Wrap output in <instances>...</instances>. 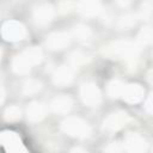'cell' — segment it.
Here are the masks:
<instances>
[{"mask_svg":"<svg viewBox=\"0 0 153 153\" xmlns=\"http://www.w3.org/2000/svg\"><path fill=\"white\" fill-rule=\"evenodd\" d=\"M54 17V10L50 5L44 4L39 5L33 11V19L38 25H45L48 24Z\"/></svg>","mask_w":153,"mask_h":153,"instance_id":"cell-9","label":"cell"},{"mask_svg":"<svg viewBox=\"0 0 153 153\" xmlns=\"http://www.w3.org/2000/svg\"><path fill=\"white\" fill-rule=\"evenodd\" d=\"M78 10L85 17H93L102 12V5L98 1H81L78 5Z\"/></svg>","mask_w":153,"mask_h":153,"instance_id":"cell-13","label":"cell"},{"mask_svg":"<svg viewBox=\"0 0 153 153\" xmlns=\"http://www.w3.org/2000/svg\"><path fill=\"white\" fill-rule=\"evenodd\" d=\"M137 42L140 44H149L153 42V27L152 26H145L140 30L137 35Z\"/></svg>","mask_w":153,"mask_h":153,"instance_id":"cell-19","label":"cell"},{"mask_svg":"<svg viewBox=\"0 0 153 153\" xmlns=\"http://www.w3.org/2000/svg\"><path fill=\"white\" fill-rule=\"evenodd\" d=\"M153 12V5L151 2H145L141 7V17L142 18H147L151 16V13Z\"/></svg>","mask_w":153,"mask_h":153,"instance_id":"cell-23","label":"cell"},{"mask_svg":"<svg viewBox=\"0 0 153 153\" xmlns=\"http://www.w3.org/2000/svg\"><path fill=\"white\" fill-rule=\"evenodd\" d=\"M124 147L128 153H145L147 142L140 134L129 133L124 139Z\"/></svg>","mask_w":153,"mask_h":153,"instance_id":"cell-5","label":"cell"},{"mask_svg":"<svg viewBox=\"0 0 153 153\" xmlns=\"http://www.w3.org/2000/svg\"><path fill=\"white\" fill-rule=\"evenodd\" d=\"M1 35L6 41L17 42V41L25 38L26 30L22 23L16 22V20H8L2 25Z\"/></svg>","mask_w":153,"mask_h":153,"instance_id":"cell-3","label":"cell"},{"mask_svg":"<svg viewBox=\"0 0 153 153\" xmlns=\"http://www.w3.org/2000/svg\"><path fill=\"white\" fill-rule=\"evenodd\" d=\"M20 55L23 56V59H24L31 67H32L33 65L39 63V62L42 61V56H43L41 49L37 48V47L27 48V49H25Z\"/></svg>","mask_w":153,"mask_h":153,"instance_id":"cell-14","label":"cell"},{"mask_svg":"<svg viewBox=\"0 0 153 153\" xmlns=\"http://www.w3.org/2000/svg\"><path fill=\"white\" fill-rule=\"evenodd\" d=\"M124 84L120 80H111L108 85V94L111 98H118L122 97L123 91H124Z\"/></svg>","mask_w":153,"mask_h":153,"instance_id":"cell-17","label":"cell"},{"mask_svg":"<svg viewBox=\"0 0 153 153\" xmlns=\"http://www.w3.org/2000/svg\"><path fill=\"white\" fill-rule=\"evenodd\" d=\"M147 79H148V81H149L151 84H153V69H151V71L148 72V74H147Z\"/></svg>","mask_w":153,"mask_h":153,"instance_id":"cell-27","label":"cell"},{"mask_svg":"<svg viewBox=\"0 0 153 153\" xmlns=\"http://www.w3.org/2000/svg\"><path fill=\"white\" fill-rule=\"evenodd\" d=\"M61 129L69 136L79 137V139L88 137L91 134L90 126L85 121H82L78 117H68L65 121H62Z\"/></svg>","mask_w":153,"mask_h":153,"instance_id":"cell-2","label":"cell"},{"mask_svg":"<svg viewBox=\"0 0 153 153\" xmlns=\"http://www.w3.org/2000/svg\"><path fill=\"white\" fill-rule=\"evenodd\" d=\"M12 68H13V71H14L16 73H18V74H26V73L30 72L31 66H30V65L23 59V56L19 54V55H17V56L13 59V61H12Z\"/></svg>","mask_w":153,"mask_h":153,"instance_id":"cell-15","label":"cell"},{"mask_svg":"<svg viewBox=\"0 0 153 153\" xmlns=\"http://www.w3.org/2000/svg\"><path fill=\"white\" fill-rule=\"evenodd\" d=\"M69 153H86L84 149H81V148H74V149H72Z\"/></svg>","mask_w":153,"mask_h":153,"instance_id":"cell-28","label":"cell"},{"mask_svg":"<svg viewBox=\"0 0 153 153\" xmlns=\"http://www.w3.org/2000/svg\"><path fill=\"white\" fill-rule=\"evenodd\" d=\"M80 97L87 106H97L100 102V91L93 82H85L80 87Z\"/></svg>","mask_w":153,"mask_h":153,"instance_id":"cell-4","label":"cell"},{"mask_svg":"<svg viewBox=\"0 0 153 153\" xmlns=\"http://www.w3.org/2000/svg\"><path fill=\"white\" fill-rule=\"evenodd\" d=\"M87 61H88V56L81 51H73L68 59V62L72 67H79L81 65H85Z\"/></svg>","mask_w":153,"mask_h":153,"instance_id":"cell-18","label":"cell"},{"mask_svg":"<svg viewBox=\"0 0 153 153\" xmlns=\"http://www.w3.org/2000/svg\"><path fill=\"white\" fill-rule=\"evenodd\" d=\"M105 153H121V151H120L118 145L114 142V143H110V145L106 147Z\"/></svg>","mask_w":153,"mask_h":153,"instance_id":"cell-26","label":"cell"},{"mask_svg":"<svg viewBox=\"0 0 153 153\" xmlns=\"http://www.w3.org/2000/svg\"><path fill=\"white\" fill-rule=\"evenodd\" d=\"M145 94V91L142 88L141 85L139 84H128L124 86V91L122 94V98L128 102V103H139L140 100H142Z\"/></svg>","mask_w":153,"mask_h":153,"instance_id":"cell-8","label":"cell"},{"mask_svg":"<svg viewBox=\"0 0 153 153\" xmlns=\"http://www.w3.org/2000/svg\"><path fill=\"white\" fill-rule=\"evenodd\" d=\"M71 42L69 35L67 32H54L47 38V47L50 50H62Z\"/></svg>","mask_w":153,"mask_h":153,"instance_id":"cell-7","label":"cell"},{"mask_svg":"<svg viewBox=\"0 0 153 153\" xmlns=\"http://www.w3.org/2000/svg\"><path fill=\"white\" fill-rule=\"evenodd\" d=\"M145 109H146L149 114H153V93H151V94L148 96V98L146 99Z\"/></svg>","mask_w":153,"mask_h":153,"instance_id":"cell-25","label":"cell"},{"mask_svg":"<svg viewBox=\"0 0 153 153\" xmlns=\"http://www.w3.org/2000/svg\"><path fill=\"white\" fill-rule=\"evenodd\" d=\"M136 22H137V16H135V14H124L118 19L117 25L121 29H130L131 26H134L136 24Z\"/></svg>","mask_w":153,"mask_h":153,"instance_id":"cell-20","label":"cell"},{"mask_svg":"<svg viewBox=\"0 0 153 153\" xmlns=\"http://www.w3.org/2000/svg\"><path fill=\"white\" fill-rule=\"evenodd\" d=\"M128 121H129V116H128L127 112L117 111V112H114V114L109 115L104 120V127L108 130L115 131V130H118V129L123 128L128 123Z\"/></svg>","mask_w":153,"mask_h":153,"instance_id":"cell-6","label":"cell"},{"mask_svg":"<svg viewBox=\"0 0 153 153\" xmlns=\"http://www.w3.org/2000/svg\"><path fill=\"white\" fill-rule=\"evenodd\" d=\"M39 90H41V82L37 81V80H33V79H30V80L25 81L24 85H23V93L26 94V96L33 94V93L38 92Z\"/></svg>","mask_w":153,"mask_h":153,"instance_id":"cell-21","label":"cell"},{"mask_svg":"<svg viewBox=\"0 0 153 153\" xmlns=\"http://www.w3.org/2000/svg\"><path fill=\"white\" fill-rule=\"evenodd\" d=\"M102 53L108 59L115 60H127L129 62H134L139 54V47L136 43L127 39H120L115 42H110L104 45Z\"/></svg>","mask_w":153,"mask_h":153,"instance_id":"cell-1","label":"cell"},{"mask_svg":"<svg viewBox=\"0 0 153 153\" xmlns=\"http://www.w3.org/2000/svg\"><path fill=\"white\" fill-rule=\"evenodd\" d=\"M47 114V108L44 104L38 103V102H32L31 104H29L27 109H26V116L27 120L31 122H37L41 121L42 118H44Z\"/></svg>","mask_w":153,"mask_h":153,"instance_id":"cell-11","label":"cell"},{"mask_svg":"<svg viewBox=\"0 0 153 153\" xmlns=\"http://www.w3.org/2000/svg\"><path fill=\"white\" fill-rule=\"evenodd\" d=\"M72 106H73V102L67 96H59L54 98L50 104L51 110L57 114H67L72 109Z\"/></svg>","mask_w":153,"mask_h":153,"instance_id":"cell-12","label":"cell"},{"mask_svg":"<svg viewBox=\"0 0 153 153\" xmlns=\"http://www.w3.org/2000/svg\"><path fill=\"white\" fill-rule=\"evenodd\" d=\"M20 114H22L20 112V109L18 106H16V105H12V106H10V108L6 109V111H5V118L7 121H16V120L20 118Z\"/></svg>","mask_w":153,"mask_h":153,"instance_id":"cell-22","label":"cell"},{"mask_svg":"<svg viewBox=\"0 0 153 153\" xmlns=\"http://www.w3.org/2000/svg\"><path fill=\"white\" fill-rule=\"evenodd\" d=\"M73 35H74V37L78 41L85 42V41H88L92 37V31H91V29L88 26L82 25V24H79V25H75L74 26Z\"/></svg>","mask_w":153,"mask_h":153,"instance_id":"cell-16","label":"cell"},{"mask_svg":"<svg viewBox=\"0 0 153 153\" xmlns=\"http://www.w3.org/2000/svg\"><path fill=\"white\" fill-rule=\"evenodd\" d=\"M73 80V71L71 69V67L67 66H61L59 67L54 74H53V81L55 85L57 86H67L72 82Z\"/></svg>","mask_w":153,"mask_h":153,"instance_id":"cell-10","label":"cell"},{"mask_svg":"<svg viewBox=\"0 0 153 153\" xmlns=\"http://www.w3.org/2000/svg\"><path fill=\"white\" fill-rule=\"evenodd\" d=\"M74 6V4L73 2H67V1H65V2H61L60 5H59V12H61V13H67V12H69L71 10H72V7Z\"/></svg>","mask_w":153,"mask_h":153,"instance_id":"cell-24","label":"cell"}]
</instances>
